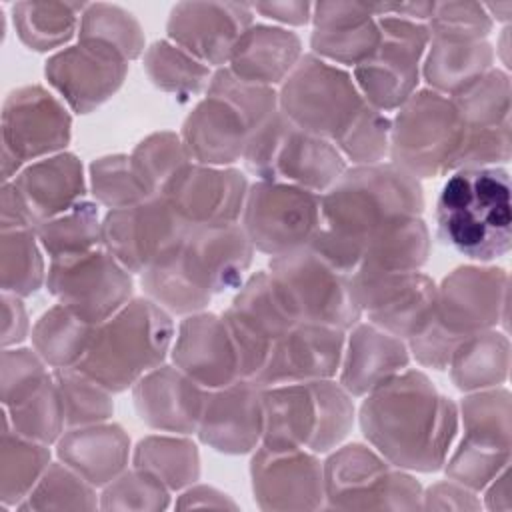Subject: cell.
I'll return each mask as SVG.
<instances>
[{
    "instance_id": "cell-39",
    "label": "cell",
    "mask_w": 512,
    "mask_h": 512,
    "mask_svg": "<svg viewBox=\"0 0 512 512\" xmlns=\"http://www.w3.org/2000/svg\"><path fill=\"white\" fill-rule=\"evenodd\" d=\"M94 196L114 208L134 206L154 196L132 168L130 158L110 156L92 164Z\"/></svg>"
},
{
    "instance_id": "cell-7",
    "label": "cell",
    "mask_w": 512,
    "mask_h": 512,
    "mask_svg": "<svg viewBox=\"0 0 512 512\" xmlns=\"http://www.w3.org/2000/svg\"><path fill=\"white\" fill-rule=\"evenodd\" d=\"M464 122L450 98L436 90L412 94L390 126L394 166L416 176L456 170Z\"/></svg>"
},
{
    "instance_id": "cell-16",
    "label": "cell",
    "mask_w": 512,
    "mask_h": 512,
    "mask_svg": "<svg viewBox=\"0 0 512 512\" xmlns=\"http://www.w3.org/2000/svg\"><path fill=\"white\" fill-rule=\"evenodd\" d=\"M508 276L500 268H460L436 294V322L460 342L498 324Z\"/></svg>"
},
{
    "instance_id": "cell-17",
    "label": "cell",
    "mask_w": 512,
    "mask_h": 512,
    "mask_svg": "<svg viewBox=\"0 0 512 512\" xmlns=\"http://www.w3.org/2000/svg\"><path fill=\"white\" fill-rule=\"evenodd\" d=\"M186 224L236 222L244 210L246 180L236 170L184 164L158 192Z\"/></svg>"
},
{
    "instance_id": "cell-21",
    "label": "cell",
    "mask_w": 512,
    "mask_h": 512,
    "mask_svg": "<svg viewBox=\"0 0 512 512\" xmlns=\"http://www.w3.org/2000/svg\"><path fill=\"white\" fill-rule=\"evenodd\" d=\"M178 368L204 388H224L240 380L238 354L224 318L190 316L174 344Z\"/></svg>"
},
{
    "instance_id": "cell-44",
    "label": "cell",
    "mask_w": 512,
    "mask_h": 512,
    "mask_svg": "<svg viewBox=\"0 0 512 512\" xmlns=\"http://www.w3.org/2000/svg\"><path fill=\"white\" fill-rule=\"evenodd\" d=\"M492 20L482 4H434L430 34L442 40H484Z\"/></svg>"
},
{
    "instance_id": "cell-5",
    "label": "cell",
    "mask_w": 512,
    "mask_h": 512,
    "mask_svg": "<svg viewBox=\"0 0 512 512\" xmlns=\"http://www.w3.org/2000/svg\"><path fill=\"white\" fill-rule=\"evenodd\" d=\"M262 412L268 448L324 452L346 436L352 422L348 396L326 380L270 386L262 394Z\"/></svg>"
},
{
    "instance_id": "cell-36",
    "label": "cell",
    "mask_w": 512,
    "mask_h": 512,
    "mask_svg": "<svg viewBox=\"0 0 512 512\" xmlns=\"http://www.w3.org/2000/svg\"><path fill=\"white\" fill-rule=\"evenodd\" d=\"M100 228L94 204L80 200L64 214L44 222L38 234L52 258H60L94 250V244L102 240Z\"/></svg>"
},
{
    "instance_id": "cell-25",
    "label": "cell",
    "mask_w": 512,
    "mask_h": 512,
    "mask_svg": "<svg viewBox=\"0 0 512 512\" xmlns=\"http://www.w3.org/2000/svg\"><path fill=\"white\" fill-rule=\"evenodd\" d=\"M250 134V124L234 106L208 94L188 116L182 144L202 164H228L244 154Z\"/></svg>"
},
{
    "instance_id": "cell-38",
    "label": "cell",
    "mask_w": 512,
    "mask_h": 512,
    "mask_svg": "<svg viewBox=\"0 0 512 512\" xmlns=\"http://www.w3.org/2000/svg\"><path fill=\"white\" fill-rule=\"evenodd\" d=\"M186 160L188 154L184 144L168 132L150 136L130 158L134 172L152 194H158V190L164 188V184L186 164Z\"/></svg>"
},
{
    "instance_id": "cell-23",
    "label": "cell",
    "mask_w": 512,
    "mask_h": 512,
    "mask_svg": "<svg viewBox=\"0 0 512 512\" xmlns=\"http://www.w3.org/2000/svg\"><path fill=\"white\" fill-rule=\"evenodd\" d=\"M200 438L222 452L250 450L264 428L260 386L250 380H236L220 394L208 396L202 418Z\"/></svg>"
},
{
    "instance_id": "cell-27",
    "label": "cell",
    "mask_w": 512,
    "mask_h": 512,
    "mask_svg": "<svg viewBox=\"0 0 512 512\" xmlns=\"http://www.w3.org/2000/svg\"><path fill=\"white\" fill-rule=\"evenodd\" d=\"M18 188L24 218L60 216L82 200V166L70 154L42 160L22 174Z\"/></svg>"
},
{
    "instance_id": "cell-3",
    "label": "cell",
    "mask_w": 512,
    "mask_h": 512,
    "mask_svg": "<svg viewBox=\"0 0 512 512\" xmlns=\"http://www.w3.org/2000/svg\"><path fill=\"white\" fill-rule=\"evenodd\" d=\"M438 238L458 254L488 262L510 252V176L502 166L458 168L436 200Z\"/></svg>"
},
{
    "instance_id": "cell-47",
    "label": "cell",
    "mask_w": 512,
    "mask_h": 512,
    "mask_svg": "<svg viewBox=\"0 0 512 512\" xmlns=\"http://www.w3.org/2000/svg\"><path fill=\"white\" fill-rule=\"evenodd\" d=\"M484 10H486V12H492V10H494V12H496L494 18L506 22L508 16H510V10H512V2H502V4H496V6H494V4H486Z\"/></svg>"
},
{
    "instance_id": "cell-2",
    "label": "cell",
    "mask_w": 512,
    "mask_h": 512,
    "mask_svg": "<svg viewBox=\"0 0 512 512\" xmlns=\"http://www.w3.org/2000/svg\"><path fill=\"white\" fill-rule=\"evenodd\" d=\"M362 428L396 466L436 470L456 432V408L418 372L392 376L362 406Z\"/></svg>"
},
{
    "instance_id": "cell-41",
    "label": "cell",
    "mask_w": 512,
    "mask_h": 512,
    "mask_svg": "<svg viewBox=\"0 0 512 512\" xmlns=\"http://www.w3.org/2000/svg\"><path fill=\"white\" fill-rule=\"evenodd\" d=\"M58 378L66 424H92L108 418L112 404L104 394L106 388L76 368H60Z\"/></svg>"
},
{
    "instance_id": "cell-45",
    "label": "cell",
    "mask_w": 512,
    "mask_h": 512,
    "mask_svg": "<svg viewBox=\"0 0 512 512\" xmlns=\"http://www.w3.org/2000/svg\"><path fill=\"white\" fill-rule=\"evenodd\" d=\"M40 16L44 18L42 24H22V36L30 46H36V50L52 48L60 42H64L78 18L76 10L78 6H68V4H36Z\"/></svg>"
},
{
    "instance_id": "cell-29",
    "label": "cell",
    "mask_w": 512,
    "mask_h": 512,
    "mask_svg": "<svg viewBox=\"0 0 512 512\" xmlns=\"http://www.w3.org/2000/svg\"><path fill=\"white\" fill-rule=\"evenodd\" d=\"M300 40L296 34L280 28H246L232 48V74L246 82H280L296 66Z\"/></svg>"
},
{
    "instance_id": "cell-31",
    "label": "cell",
    "mask_w": 512,
    "mask_h": 512,
    "mask_svg": "<svg viewBox=\"0 0 512 512\" xmlns=\"http://www.w3.org/2000/svg\"><path fill=\"white\" fill-rule=\"evenodd\" d=\"M492 56V48L486 40L460 42L434 38L424 64V76L436 92H448L452 96L486 74Z\"/></svg>"
},
{
    "instance_id": "cell-42",
    "label": "cell",
    "mask_w": 512,
    "mask_h": 512,
    "mask_svg": "<svg viewBox=\"0 0 512 512\" xmlns=\"http://www.w3.org/2000/svg\"><path fill=\"white\" fill-rule=\"evenodd\" d=\"M388 136V118L380 110L366 104L336 142L348 158L364 164H374L386 154Z\"/></svg>"
},
{
    "instance_id": "cell-26",
    "label": "cell",
    "mask_w": 512,
    "mask_h": 512,
    "mask_svg": "<svg viewBox=\"0 0 512 512\" xmlns=\"http://www.w3.org/2000/svg\"><path fill=\"white\" fill-rule=\"evenodd\" d=\"M318 4L312 46L342 64H362L380 44V26L370 18V6Z\"/></svg>"
},
{
    "instance_id": "cell-10",
    "label": "cell",
    "mask_w": 512,
    "mask_h": 512,
    "mask_svg": "<svg viewBox=\"0 0 512 512\" xmlns=\"http://www.w3.org/2000/svg\"><path fill=\"white\" fill-rule=\"evenodd\" d=\"M320 226V194L274 180L254 184L244 200L242 228L250 244L280 256L304 248Z\"/></svg>"
},
{
    "instance_id": "cell-11",
    "label": "cell",
    "mask_w": 512,
    "mask_h": 512,
    "mask_svg": "<svg viewBox=\"0 0 512 512\" xmlns=\"http://www.w3.org/2000/svg\"><path fill=\"white\" fill-rule=\"evenodd\" d=\"M48 288L62 306L98 326L128 304L132 280L110 252L88 250L54 258Z\"/></svg>"
},
{
    "instance_id": "cell-24",
    "label": "cell",
    "mask_w": 512,
    "mask_h": 512,
    "mask_svg": "<svg viewBox=\"0 0 512 512\" xmlns=\"http://www.w3.org/2000/svg\"><path fill=\"white\" fill-rule=\"evenodd\" d=\"M136 406L150 426L170 432H192L202 418L210 394L186 374L160 368L136 386Z\"/></svg>"
},
{
    "instance_id": "cell-13",
    "label": "cell",
    "mask_w": 512,
    "mask_h": 512,
    "mask_svg": "<svg viewBox=\"0 0 512 512\" xmlns=\"http://www.w3.org/2000/svg\"><path fill=\"white\" fill-rule=\"evenodd\" d=\"M380 44L374 54L356 66L358 86L372 108H394L412 96L418 82V60L430 40V32L410 18H382Z\"/></svg>"
},
{
    "instance_id": "cell-6",
    "label": "cell",
    "mask_w": 512,
    "mask_h": 512,
    "mask_svg": "<svg viewBox=\"0 0 512 512\" xmlns=\"http://www.w3.org/2000/svg\"><path fill=\"white\" fill-rule=\"evenodd\" d=\"M242 156L260 180L286 182L318 194L344 172V158L336 146L302 132L280 110L250 134Z\"/></svg>"
},
{
    "instance_id": "cell-34",
    "label": "cell",
    "mask_w": 512,
    "mask_h": 512,
    "mask_svg": "<svg viewBox=\"0 0 512 512\" xmlns=\"http://www.w3.org/2000/svg\"><path fill=\"white\" fill-rule=\"evenodd\" d=\"M450 100L466 130L484 132L510 126V82L508 74L498 68H490Z\"/></svg>"
},
{
    "instance_id": "cell-20",
    "label": "cell",
    "mask_w": 512,
    "mask_h": 512,
    "mask_svg": "<svg viewBox=\"0 0 512 512\" xmlns=\"http://www.w3.org/2000/svg\"><path fill=\"white\" fill-rule=\"evenodd\" d=\"M254 494L264 508H314L322 498V470L302 448H268L252 462Z\"/></svg>"
},
{
    "instance_id": "cell-14",
    "label": "cell",
    "mask_w": 512,
    "mask_h": 512,
    "mask_svg": "<svg viewBox=\"0 0 512 512\" xmlns=\"http://www.w3.org/2000/svg\"><path fill=\"white\" fill-rule=\"evenodd\" d=\"M252 248L244 228L236 222L190 224L174 256L186 280L210 298L242 282Z\"/></svg>"
},
{
    "instance_id": "cell-1",
    "label": "cell",
    "mask_w": 512,
    "mask_h": 512,
    "mask_svg": "<svg viewBox=\"0 0 512 512\" xmlns=\"http://www.w3.org/2000/svg\"><path fill=\"white\" fill-rule=\"evenodd\" d=\"M422 210L418 180L394 164L348 172L320 194V226L308 248L342 274H354L368 242L390 222Z\"/></svg>"
},
{
    "instance_id": "cell-30",
    "label": "cell",
    "mask_w": 512,
    "mask_h": 512,
    "mask_svg": "<svg viewBox=\"0 0 512 512\" xmlns=\"http://www.w3.org/2000/svg\"><path fill=\"white\" fill-rule=\"evenodd\" d=\"M60 454L82 478L104 484L124 466L128 440L116 426L82 428L62 440Z\"/></svg>"
},
{
    "instance_id": "cell-9",
    "label": "cell",
    "mask_w": 512,
    "mask_h": 512,
    "mask_svg": "<svg viewBox=\"0 0 512 512\" xmlns=\"http://www.w3.org/2000/svg\"><path fill=\"white\" fill-rule=\"evenodd\" d=\"M366 106L362 94L346 72L314 56L292 68L282 96L280 112L302 132L338 140Z\"/></svg>"
},
{
    "instance_id": "cell-4",
    "label": "cell",
    "mask_w": 512,
    "mask_h": 512,
    "mask_svg": "<svg viewBox=\"0 0 512 512\" xmlns=\"http://www.w3.org/2000/svg\"><path fill=\"white\" fill-rule=\"evenodd\" d=\"M172 334V320L162 306L154 300H132L94 328L74 368L102 388L120 392L162 362Z\"/></svg>"
},
{
    "instance_id": "cell-15",
    "label": "cell",
    "mask_w": 512,
    "mask_h": 512,
    "mask_svg": "<svg viewBox=\"0 0 512 512\" xmlns=\"http://www.w3.org/2000/svg\"><path fill=\"white\" fill-rule=\"evenodd\" d=\"M186 224L160 196H150L134 206L108 212L100 236L108 252L128 270L144 272L162 252L174 246Z\"/></svg>"
},
{
    "instance_id": "cell-33",
    "label": "cell",
    "mask_w": 512,
    "mask_h": 512,
    "mask_svg": "<svg viewBox=\"0 0 512 512\" xmlns=\"http://www.w3.org/2000/svg\"><path fill=\"white\" fill-rule=\"evenodd\" d=\"M508 338L500 332H476L464 338L452 358V378L462 390H482L506 380L510 360Z\"/></svg>"
},
{
    "instance_id": "cell-32",
    "label": "cell",
    "mask_w": 512,
    "mask_h": 512,
    "mask_svg": "<svg viewBox=\"0 0 512 512\" xmlns=\"http://www.w3.org/2000/svg\"><path fill=\"white\" fill-rule=\"evenodd\" d=\"M16 100V152L20 158L50 152L68 142L70 120L66 110L42 90L18 94Z\"/></svg>"
},
{
    "instance_id": "cell-37",
    "label": "cell",
    "mask_w": 512,
    "mask_h": 512,
    "mask_svg": "<svg viewBox=\"0 0 512 512\" xmlns=\"http://www.w3.org/2000/svg\"><path fill=\"white\" fill-rule=\"evenodd\" d=\"M146 68L160 88L172 92H198L210 76V70L202 62L194 60L180 46L168 42H158L152 46L146 56Z\"/></svg>"
},
{
    "instance_id": "cell-28",
    "label": "cell",
    "mask_w": 512,
    "mask_h": 512,
    "mask_svg": "<svg viewBox=\"0 0 512 512\" xmlns=\"http://www.w3.org/2000/svg\"><path fill=\"white\" fill-rule=\"evenodd\" d=\"M408 362L402 342L372 326H358L350 338L342 370V388L352 394L372 392L398 374Z\"/></svg>"
},
{
    "instance_id": "cell-40",
    "label": "cell",
    "mask_w": 512,
    "mask_h": 512,
    "mask_svg": "<svg viewBox=\"0 0 512 512\" xmlns=\"http://www.w3.org/2000/svg\"><path fill=\"white\" fill-rule=\"evenodd\" d=\"M178 462H192L198 464L196 450L190 444L180 440H166V438H150L140 444L136 452V466L154 474L162 484L168 486H182L196 478L198 466L178 464Z\"/></svg>"
},
{
    "instance_id": "cell-12",
    "label": "cell",
    "mask_w": 512,
    "mask_h": 512,
    "mask_svg": "<svg viewBox=\"0 0 512 512\" xmlns=\"http://www.w3.org/2000/svg\"><path fill=\"white\" fill-rule=\"evenodd\" d=\"M464 440L448 474L466 488L480 490L510 462V402L506 390L478 392L462 404Z\"/></svg>"
},
{
    "instance_id": "cell-8",
    "label": "cell",
    "mask_w": 512,
    "mask_h": 512,
    "mask_svg": "<svg viewBox=\"0 0 512 512\" xmlns=\"http://www.w3.org/2000/svg\"><path fill=\"white\" fill-rule=\"evenodd\" d=\"M270 268L272 286L296 320L340 330L358 322L352 276L332 268L308 246L274 256Z\"/></svg>"
},
{
    "instance_id": "cell-19",
    "label": "cell",
    "mask_w": 512,
    "mask_h": 512,
    "mask_svg": "<svg viewBox=\"0 0 512 512\" xmlns=\"http://www.w3.org/2000/svg\"><path fill=\"white\" fill-rule=\"evenodd\" d=\"M126 56L110 44L82 40V44L52 58L46 76L80 112L106 100L122 82Z\"/></svg>"
},
{
    "instance_id": "cell-46",
    "label": "cell",
    "mask_w": 512,
    "mask_h": 512,
    "mask_svg": "<svg viewBox=\"0 0 512 512\" xmlns=\"http://www.w3.org/2000/svg\"><path fill=\"white\" fill-rule=\"evenodd\" d=\"M254 10L268 14V18H276L282 22L302 24L308 20V4H256Z\"/></svg>"
},
{
    "instance_id": "cell-35",
    "label": "cell",
    "mask_w": 512,
    "mask_h": 512,
    "mask_svg": "<svg viewBox=\"0 0 512 512\" xmlns=\"http://www.w3.org/2000/svg\"><path fill=\"white\" fill-rule=\"evenodd\" d=\"M94 328V324H88L78 314L60 304L42 318L36 344L40 354L50 364L60 368L76 366L90 344Z\"/></svg>"
},
{
    "instance_id": "cell-18",
    "label": "cell",
    "mask_w": 512,
    "mask_h": 512,
    "mask_svg": "<svg viewBox=\"0 0 512 512\" xmlns=\"http://www.w3.org/2000/svg\"><path fill=\"white\" fill-rule=\"evenodd\" d=\"M342 344L340 328L296 322L278 338L254 384L270 388L276 384L326 380L338 370Z\"/></svg>"
},
{
    "instance_id": "cell-22",
    "label": "cell",
    "mask_w": 512,
    "mask_h": 512,
    "mask_svg": "<svg viewBox=\"0 0 512 512\" xmlns=\"http://www.w3.org/2000/svg\"><path fill=\"white\" fill-rule=\"evenodd\" d=\"M248 10L240 4H180L170 16L168 34L188 54L220 64L246 32Z\"/></svg>"
},
{
    "instance_id": "cell-43",
    "label": "cell",
    "mask_w": 512,
    "mask_h": 512,
    "mask_svg": "<svg viewBox=\"0 0 512 512\" xmlns=\"http://www.w3.org/2000/svg\"><path fill=\"white\" fill-rule=\"evenodd\" d=\"M82 40H98L114 46L124 56H138L142 38L130 14L112 6H92L82 18Z\"/></svg>"
}]
</instances>
